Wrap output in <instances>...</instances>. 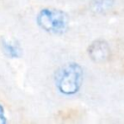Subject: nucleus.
Returning <instances> with one entry per match:
<instances>
[{
    "instance_id": "nucleus-4",
    "label": "nucleus",
    "mask_w": 124,
    "mask_h": 124,
    "mask_svg": "<svg viewBox=\"0 0 124 124\" xmlns=\"http://www.w3.org/2000/svg\"><path fill=\"white\" fill-rule=\"evenodd\" d=\"M2 49L4 51V53L11 57V58H16L20 56V48L17 45H16L13 42H9L6 40H2Z\"/></svg>"
},
{
    "instance_id": "nucleus-5",
    "label": "nucleus",
    "mask_w": 124,
    "mask_h": 124,
    "mask_svg": "<svg viewBox=\"0 0 124 124\" xmlns=\"http://www.w3.org/2000/svg\"><path fill=\"white\" fill-rule=\"evenodd\" d=\"M6 123V117H5V111L3 107L0 105V124H5Z\"/></svg>"
},
{
    "instance_id": "nucleus-2",
    "label": "nucleus",
    "mask_w": 124,
    "mask_h": 124,
    "mask_svg": "<svg viewBox=\"0 0 124 124\" xmlns=\"http://www.w3.org/2000/svg\"><path fill=\"white\" fill-rule=\"evenodd\" d=\"M37 22L43 30L48 33L62 34L68 29L69 17L66 13L60 10L46 8L38 14Z\"/></svg>"
},
{
    "instance_id": "nucleus-3",
    "label": "nucleus",
    "mask_w": 124,
    "mask_h": 124,
    "mask_svg": "<svg viewBox=\"0 0 124 124\" xmlns=\"http://www.w3.org/2000/svg\"><path fill=\"white\" fill-rule=\"evenodd\" d=\"M90 57L96 62H102L107 59L109 54L108 46L103 41L94 42L88 48Z\"/></svg>"
},
{
    "instance_id": "nucleus-1",
    "label": "nucleus",
    "mask_w": 124,
    "mask_h": 124,
    "mask_svg": "<svg viewBox=\"0 0 124 124\" xmlns=\"http://www.w3.org/2000/svg\"><path fill=\"white\" fill-rule=\"evenodd\" d=\"M82 77V68L77 63H69L58 70L55 77L56 87L64 95H74L81 86Z\"/></svg>"
}]
</instances>
